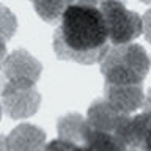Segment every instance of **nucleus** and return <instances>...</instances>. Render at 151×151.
<instances>
[{
    "label": "nucleus",
    "instance_id": "6e6552de",
    "mask_svg": "<svg viewBox=\"0 0 151 151\" xmlns=\"http://www.w3.org/2000/svg\"><path fill=\"white\" fill-rule=\"evenodd\" d=\"M120 140L127 148L151 151V112L129 116V121L121 131Z\"/></svg>",
    "mask_w": 151,
    "mask_h": 151
},
{
    "label": "nucleus",
    "instance_id": "1a4fd4ad",
    "mask_svg": "<svg viewBox=\"0 0 151 151\" xmlns=\"http://www.w3.org/2000/svg\"><path fill=\"white\" fill-rule=\"evenodd\" d=\"M5 140L6 151H44L46 132L33 124H19Z\"/></svg>",
    "mask_w": 151,
    "mask_h": 151
},
{
    "label": "nucleus",
    "instance_id": "ddd939ff",
    "mask_svg": "<svg viewBox=\"0 0 151 151\" xmlns=\"http://www.w3.org/2000/svg\"><path fill=\"white\" fill-rule=\"evenodd\" d=\"M44 151H85V148L80 145L71 143V142L57 139V140H52L50 143H46Z\"/></svg>",
    "mask_w": 151,
    "mask_h": 151
},
{
    "label": "nucleus",
    "instance_id": "0eeeda50",
    "mask_svg": "<svg viewBox=\"0 0 151 151\" xmlns=\"http://www.w3.org/2000/svg\"><path fill=\"white\" fill-rule=\"evenodd\" d=\"M104 101L116 112L123 115H129L143 106L145 93L142 85L104 83Z\"/></svg>",
    "mask_w": 151,
    "mask_h": 151
},
{
    "label": "nucleus",
    "instance_id": "f3484780",
    "mask_svg": "<svg viewBox=\"0 0 151 151\" xmlns=\"http://www.w3.org/2000/svg\"><path fill=\"white\" fill-rule=\"evenodd\" d=\"M5 58H6V46L0 44V71H2V68H3Z\"/></svg>",
    "mask_w": 151,
    "mask_h": 151
},
{
    "label": "nucleus",
    "instance_id": "f8f14e48",
    "mask_svg": "<svg viewBox=\"0 0 151 151\" xmlns=\"http://www.w3.org/2000/svg\"><path fill=\"white\" fill-rule=\"evenodd\" d=\"M16 16L5 5H0V44L6 46V41L13 38V35L16 33Z\"/></svg>",
    "mask_w": 151,
    "mask_h": 151
},
{
    "label": "nucleus",
    "instance_id": "f257e3e1",
    "mask_svg": "<svg viewBox=\"0 0 151 151\" xmlns=\"http://www.w3.org/2000/svg\"><path fill=\"white\" fill-rule=\"evenodd\" d=\"M107 30L98 6L71 3L60 17L54 50L60 60L80 65L99 63L107 50Z\"/></svg>",
    "mask_w": 151,
    "mask_h": 151
},
{
    "label": "nucleus",
    "instance_id": "f03ea898",
    "mask_svg": "<svg viewBox=\"0 0 151 151\" xmlns=\"http://www.w3.org/2000/svg\"><path fill=\"white\" fill-rule=\"evenodd\" d=\"M101 74L110 85H142L150 73L151 58L139 44L109 46L99 61Z\"/></svg>",
    "mask_w": 151,
    "mask_h": 151
},
{
    "label": "nucleus",
    "instance_id": "39448f33",
    "mask_svg": "<svg viewBox=\"0 0 151 151\" xmlns=\"http://www.w3.org/2000/svg\"><path fill=\"white\" fill-rule=\"evenodd\" d=\"M41 63L27 50H14L11 55H6L3 63V74L6 82L14 83H28L35 85L41 74Z\"/></svg>",
    "mask_w": 151,
    "mask_h": 151
},
{
    "label": "nucleus",
    "instance_id": "9d476101",
    "mask_svg": "<svg viewBox=\"0 0 151 151\" xmlns=\"http://www.w3.org/2000/svg\"><path fill=\"white\" fill-rule=\"evenodd\" d=\"M88 124L83 116L77 113H69L58 120V139L83 146L87 139Z\"/></svg>",
    "mask_w": 151,
    "mask_h": 151
},
{
    "label": "nucleus",
    "instance_id": "20e7f679",
    "mask_svg": "<svg viewBox=\"0 0 151 151\" xmlns=\"http://www.w3.org/2000/svg\"><path fill=\"white\" fill-rule=\"evenodd\" d=\"M40 102L41 94L38 93L35 85L6 82L0 93L2 110H5L14 120L35 115L40 109Z\"/></svg>",
    "mask_w": 151,
    "mask_h": 151
},
{
    "label": "nucleus",
    "instance_id": "9b49d317",
    "mask_svg": "<svg viewBox=\"0 0 151 151\" xmlns=\"http://www.w3.org/2000/svg\"><path fill=\"white\" fill-rule=\"evenodd\" d=\"M32 3L42 21L54 22L61 17L63 11L73 3V0H32Z\"/></svg>",
    "mask_w": 151,
    "mask_h": 151
},
{
    "label": "nucleus",
    "instance_id": "2eb2a0df",
    "mask_svg": "<svg viewBox=\"0 0 151 151\" xmlns=\"http://www.w3.org/2000/svg\"><path fill=\"white\" fill-rule=\"evenodd\" d=\"M104 0H73V3H79V5H90V6H99Z\"/></svg>",
    "mask_w": 151,
    "mask_h": 151
},
{
    "label": "nucleus",
    "instance_id": "423d86ee",
    "mask_svg": "<svg viewBox=\"0 0 151 151\" xmlns=\"http://www.w3.org/2000/svg\"><path fill=\"white\" fill-rule=\"evenodd\" d=\"M85 120L90 129L115 135L120 139L121 131L129 121V115H123L115 109H112L104 99H98L90 106L88 115Z\"/></svg>",
    "mask_w": 151,
    "mask_h": 151
},
{
    "label": "nucleus",
    "instance_id": "a211bd4d",
    "mask_svg": "<svg viewBox=\"0 0 151 151\" xmlns=\"http://www.w3.org/2000/svg\"><path fill=\"white\" fill-rule=\"evenodd\" d=\"M126 151H139V150H135V148H127Z\"/></svg>",
    "mask_w": 151,
    "mask_h": 151
},
{
    "label": "nucleus",
    "instance_id": "dca6fc26",
    "mask_svg": "<svg viewBox=\"0 0 151 151\" xmlns=\"http://www.w3.org/2000/svg\"><path fill=\"white\" fill-rule=\"evenodd\" d=\"M145 109V112H151V88L150 91L145 94V101H143V106H142Z\"/></svg>",
    "mask_w": 151,
    "mask_h": 151
},
{
    "label": "nucleus",
    "instance_id": "7ed1b4c3",
    "mask_svg": "<svg viewBox=\"0 0 151 151\" xmlns=\"http://www.w3.org/2000/svg\"><path fill=\"white\" fill-rule=\"evenodd\" d=\"M112 46L129 44L142 35V17L126 8L121 0H104L99 5Z\"/></svg>",
    "mask_w": 151,
    "mask_h": 151
},
{
    "label": "nucleus",
    "instance_id": "6ab92c4d",
    "mask_svg": "<svg viewBox=\"0 0 151 151\" xmlns=\"http://www.w3.org/2000/svg\"><path fill=\"white\" fill-rule=\"evenodd\" d=\"M143 3H151V0H142Z\"/></svg>",
    "mask_w": 151,
    "mask_h": 151
},
{
    "label": "nucleus",
    "instance_id": "aec40b11",
    "mask_svg": "<svg viewBox=\"0 0 151 151\" xmlns=\"http://www.w3.org/2000/svg\"><path fill=\"white\" fill-rule=\"evenodd\" d=\"M0 118H2V104H0Z\"/></svg>",
    "mask_w": 151,
    "mask_h": 151
},
{
    "label": "nucleus",
    "instance_id": "4468645a",
    "mask_svg": "<svg viewBox=\"0 0 151 151\" xmlns=\"http://www.w3.org/2000/svg\"><path fill=\"white\" fill-rule=\"evenodd\" d=\"M142 33L145 35L146 41L151 42V8L142 17Z\"/></svg>",
    "mask_w": 151,
    "mask_h": 151
}]
</instances>
